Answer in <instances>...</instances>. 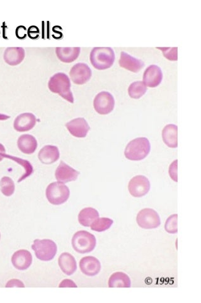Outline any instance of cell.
Listing matches in <instances>:
<instances>
[{
	"label": "cell",
	"instance_id": "obj_3",
	"mask_svg": "<svg viewBox=\"0 0 201 303\" xmlns=\"http://www.w3.org/2000/svg\"><path fill=\"white\" fill-rule=\"evenodd\" d=\"M150 149L149 140L146 138H138L133 139L127 145L124 155L129 160L140 161L149 155Z\"/></svg>",
	"mask_w": 201,
	"mask_h": 303
},
{
	"label": "cell",
	"instance_id": "obj_34",
	"mask_svg": "<svg viewBox=\"0 0 201 303\" xmlns=\"http://www.w3.org/2000/svg\"><path fill=\"white\" fill-rule=\"evenodd\" d=\"M60 287H77L75 283L70 279H65L60 284Z\"/></svg>",
	"mask_w": 201,
	"mask_h": 303
},
{
	"label": "cell",
	"instance_id": "obj_19",
	"mask_svg": "<svg viewBox=\"0 0 201 303\" xmlns=\"http://www.w3.org/2000/svg\"><path fill=\"white\" fill-rule=\"evenodd\" d=\"M59 149L55 146L47 145L42 147L39 153L38 157L41 163L46 165L52 164L60 159Z\"/></svg>",
	"mask_w": 201,
	"mask_h": 303
},
{
	"label": "cell",
	"instance_id": "obj_11",
	"mask_svg": "<svg viewBox=\"0 0 201 303\" xmlns=\"http://www.w3.org/2000/svg\"><path fill=\"white\" fill-rule=\"evenodd\" d=\"M66 127L71 135L78 138H85L91 129L84 118H75L68 122Z\"/></svg>",
	"mask_w": 201,
	"mask_h": 303
},
{
	"label": "cell",
	"instance_id": "obj_10",
	"mask_svg": "<svg viewBox=\"0 0 201 303\" xmlns=\"http://www.w3.org/2000/svg\"><path fill=\"white\" fill-rule=\"evenodd\" d=\"M91 68L83 63H78L73 66L70 72L71 80L78 85L87 83L92 78Z\"/></svg>",
	"mask_w": 201,
	"mask_h": 303
},
{
	"label": "cell",
	"instance_id": "obj_2",
	"mask_svg": "<svg viewBox=\"0 0 201 303\" xmlns=\"http://www.w3.org/2000/svg\"><path fill=\"white\" fill-rule=\"evenodd\" d=\"M90 60L96 69H107L112 67L114 62V52L110 47H96L92 50Z\"/></svg>",
	"mask_w": 201,
	"mask_h": 303
},
{
	"label": "cell",
	"instance_id": "obj_28",
	"mask_svg": "<svg viewBox=\"0 0 201 303\" xmlns=\"http://www.w3.org/2000/svg\"><path fill=\"white\" fill-rule=\"evenodd\" d=\"M0 188L3 194L5 196H11L15 192L14 182L9 176H5L0 181Z\"/></svg>",
	"mask_w": 201,
	"mask_h": 303
},
{
	"label": "cell",
	"instance_id": "obj_13",
	"mask_svg": "<svg viewBox=\"0 0 201 303\" xmlns=\"http://www.w3.org/2000/svg\"><path fill=\"white\" fill-rule=\"evenodd\" d=\"M163 79L162 71L158 66L152 65L145 70L143 74V83L149 88H156L159 86Z\"/></svg>",
	"mask_w": 201,
	"mask_h": 303
},
{
	"label": "cell",
	"instance_id": "obj_32",
	"mask_svg": "<svg viewBox=\"0 0 201 303\" xmlns=\"http://www.w3.org/2000/svg\"><path fill=\"white\" fill-rule=\"evenodd\" d=\"M177 164H178V160H175L174 162L171 163L169 168V174H170V178L176 183L178 182V175H177Z\"/></svg>",
	"mask_w": 201,
	"mask_h": 303
},
{
	"label": "cell",
	"instance_id": "obj_29",
	"mask_svg": "<svg viewBox=\"0 0 201 303\" xmlns=\"http://www.w3.org/2000/svg\"><path fill=\"white\" fill-rule=\"evenodd\" d=\"M113 221L108 218H98L92 223L91 228L92 231L101 233L108 230L112 225Z\"/></svg>",
	"mask_w": 201,
	"mask_h": 303
},
{
	"label": "cell",
	"instance_id": "obj_31",
	"mask_svg": "<svg viewBox=\"0 0 201 303\" xmlns=\"http://www.w3.org/2000/svg\"><path fill=\"white\" fill-rule=\"evenodd\" d=\"M161 50L163 52L164 56L166 59L173 60V61H176L178 59L177 57V48H157Z\"/></svg>",
	"mask_w": 201,
	"mask_h": 303
},
{
	"label": "cell",
	"instance_id": "obj_12",
	"mask_svg": "<svg viewBox=\"0 0 201 303\" xmlns=\"http://www.w3.org/2000/svg\"><path fill=\"white\" fill-rule=\"evenodd\" d=\"M80 173L62 161L55 170V176L56 180L60 183H68L76 181Z\"/></svg>",
	"mask_w": 201,
	"mask_h": 303
},
{
	"label": "cell",
	"instance_id": "obj_5",
	"mask_svg": "<svg viewBox=\"0 0 201 303\" xmlns=\"http://www.w3.org/2000/svg\"><path fill=\"white\" fill-rule=\"evenodd\" d=\"M32 248L35 252L37 258L43 262L53 259L58 251L57 245L50 239H36Z\"/></svg>",
	"mask_w": 201,
	"mask_h": 303
},
{
	"label": "cell",
	"instance_id": "obj_27",
	"mask_svg": "<svg viewBox=\"0 0 201 303\" xmlns=\"http://www.w3.org/2000/svg\"><path fill=\"white\" fill-rule=\"evenodd\" d=\"M147 91V86H145L143 82L141 81L134 82L129 86L128 88L129 95L133 99L140 98L146 93Z\"/></svg>",
	"mask_w": 201,
	"mask_h": 303
},
{
	"label": "cell",
	"instance_id": "obj_33",
	"mask_svg": "<svg viewBox=\"0 0 201 303\" xmlns=\"http://www.w3.org/2000/svg\"><path fill=\"white\" fill-rule=\"evenodd\" d=\"M6 287H25L24 284L18 279H12L6 284Z\"/></svg>",
	"mask_w": 201,
	"mask_h": 303
},
{
	"label": "cell",
	"instance_id": "obj_20",
	"mask_svg": "<svg viewBox=\"0 0 201 303\" xmlns=\"http://www.w3.org/2000/svg\"><path fill=\"white\" fill-rule=\"evenodd\" d=\"M58 263L63 272L69 276L73 275L77 269L75 258L68 252H63L60 255Z\"/></svg>",
	"mask_w": 201,
	"mask_h": 303
},
{
	"label": "cell",
	"instance_id": "obj_22",
	"mask_svg": "<svg viewBox=\"0 0 201 303\" xmlns=\"http://www.w3.org/2000/svg\"><path fill=\"white\" fill-rule=\"evenodd\" d=\"M178 127L174 124L166 125L163 129L162 138L164 143L171 148L178 147Z\"/></svg>",
	"mask_w": 201,
	"mask_h": 303
},
{
	"label": "cell",
	"instance_id": "obj_7",
	"mask_svg": "<svg viewBox=\"0 0 201 303\" xmlns=\"http://www.w3.org/2000/svg\"><path fill=\"white\" fill-rule=\"evenodd\" d=\"M136 221L140 228L144 229H157L160 225L159 215L153 209L145 208L138 213Z\"/></svg>",
	"mask_w": 201,
	"mask_h": 303
},
{
	"label": "cell",
	"instance_id": "obj_14",
	"mask_svg": "<svg viewBox=\"0 0 201 303\" xmlns=\"http://www.w3.org/2000/svg\"><path fill=\"white\" fill-rule=\"evenodd\" d=\"M36 116L31 113H22L15 118L14 127L19 133L27 132L33 129L36 124Z\"/></svg>",
	"mask_w": 201,
	"mask_h": 303
},
{
	"label": "cell",
	"instance_id": "obj_9",
	"mask_svg": "<svg viewBox=\"0 0 201 303\" xmlns=\"http://www.w3.org/2000/svg\"><path fill=\"white\" fill-rule=\"evenodd\" d=\"M128 189L131 196L135 197H141L149 192L150 189V181L144 175L135 176L129 181Z\"/></svg>",
	"mask_w": 201,
	"mask_h": 303
},
{
	"label": "cell",
	"instance_id": "obj_17",
	"mask_svg": "<svg viewBox=\"0 0 201 303\" xmlns=\"http://www.w3.org/2000/svg\"><path fill=\"white\" fill-rule=\"evenodd\" d=\"M119 62L121 67L134 73L138 72L145 67L144 62L141 60L136 59L124 52H121Z\"/></svg>",
	"mask_w": 201,
	"mask_h": 303
},
{
	"label": "cell",
	"instance_id": "obj_26",
	"mask_svg": "<svg viewBox=\"0 0 201 303\" xmlns=\"http://www.w3.org/2000/svg\"><path fill=\"white\" fill-rule=\"evenodd\" d=\"M0 156H1L3 159H9L14 161L15 162L18 163V164H19L21 166H22V167L24 168V174H23L19 179H18V183H20V182H22L23 180H25V179H27L29 176H31L32 174H33L34 172L33 167V165H31V163L28 162V161L5 154H0Z\"/></svg>",
	"mask_w": 201,
	"mask_h": 303
},
{
	"label": "cell",
	"instance_id": "obj_30",
	"mask_svg": "<svg viewBox=\"0 0 201 303\" xmlns=\"http://www.w3.org/2000/svg\"><path fill=\"white\" fill-rule=\"evenodd\" d=\"M177 222H178V215L177 214L170 216L168 219L166 220L165 224V231L169 234H177L178 233Z\"/></svg>",
	"mask_w": 201,
	"mask_h": 303
},
{
	"label": "cell",
	"instance_id": "obj_25",
	"mask_svg": "<svg viewBox=\"0 0 201 303\" xmlns=\"http://www.w3.org/2000/svg\"><path fill=\"white\" fill-rule=\"evenodd\" d=\"M99 218V213L93 208H85L78 215L79 223L84 226H91L94 221Z\"/></svg>",
	"mask_w": 201,
	"mask_h": 303
},
{
	"label": "cell",
	"instance_id": "obj_21",
	"mask_svg": "<svg viewBox=\"0 0 201 303\" xmlns=\"http://www.w3.org/2000/svg\"><path fill=\"white\" fill-rule=\"evenodd\" d=\"M38 145L35 137L30 134H23L20 136L17 141L18 148L23 154L27 155L33 154L36 152Z\"/></svg>",
	"mask_w": 201,
	"mask_h": 303
},
{
	"label": "cell",
	"instance_id": "obj_24",
	"mask_svg": "<svg viewBox=\"0 0 201 303\" xmlns=\"http://www.w3.org/2000/svg\"><path fill=\"white\" fill-rule=\"evenodd\" d=\"M131 286V282L130 278L128 275L121 271L113 273L110 276L109 280H108V287L110 288H120V287H124V288H129Z\"/></svg>",
	"mask_w": 201,
	"mask_h": 303
},
{
	"label": "cell",
	"instance_id": "obj_1",
	"mask_svg": "<svg viewBox=\"0 0 201 303\" xmlns=\"http://www.w3.org/2000/svg\"><path fill=\"white\" fill-rule=\"evenodd\" d=\"M48 87L52 93L59 94L71 104L74 103V97L71 91L70 78L64 73H57L50 78Z\"/></svg>",
	"mask_w": 201,
	"mask_h": 303
},
{
	"label": "cell",
	"instance_id": "obj_4",
	"mask_svg": "<svg viewBox=\"0 0 201 303\" xmlns=\"http://www.w3.org/2000/svg\"><path fill=\"white\" fill-rule=\"evenodd\" d=\"M96 238L93 234L85 231H78L72 238V246L75 251L80 254H89L96 246Z\"/></svg>",
	"mask_w": 201,
	"mask_h": 303
},
{
	"label": "cell",
	"instance_id": "obj_16",
	"mask_svg": "<svg viewBox=\"0 0 201 303\" xmlns=\"http://www.w3.org/2000/svg\"><path fill=\"white\" fill-rule=\"evenodd\" d=\"M80 268L81 272L87 276H93L99 274L101 270V263L94 257H85L80 260Z\"/></svg>",
	"mask_w": 201,
	"mask_h": 303
},
{
	"label": "cell",
	"instance_id": "obj_8",
	"mask_svg": "<svg viewBox=\"0 0 201 303\" xmlns=\"http://www.w3.org/2000/svg\"><path fill=\"white\" fill-rule=\"evenodd\" d=\"M114 97L108 92L102 91L95 97L94 109L100 115H107L111 113L114 109Z\"/></svg>",
	"mask_w": 201,
	"mask_h": 303
},
{
	"label": "cell",
	"instance_id": "obj_35",
	"mask_svg": "<svg viewBox=\"0 0 201 303\" xmlns=\"http://www.w3.org/2000/svg\"><path fill=\"white\" fill-rule=\"evenodd\" d=\"M5 152H6V149H5V146H4V145L0 143V154H5ZM3 159H3V158L1 156H0V162H2Z\"/></svg>",
	"mask_w": 201,
	"mask_h": 303
},
{
	"label": "cell",
	"instance_id": "obj_37",
	"mask_svg": "<svg viewBox=\"0 0 201 303\" xmlns=\"http://www.w3.org/2000/svg\"><path fill=\"white\" fill-rule=\"evenodd\" d=\"M0 239H1V234H0Z\"/></svg>",
	"mask_w": 201,
	"mask_h": 303
},
{
	"label": "cell",
	"instance_id": "obj_36",
	"mask_svg": "<svg viewBox=\"0 0 201 303\" xmlns=\"http://www.w3.org/2000/svg\"><path fill=\"white\" fill-rule=\"evenodd\" d=\"M10 118V117L9 115L2 114V113H0V120H6L9 119Z\"/></svg>",
	"mask_w": 201,
	"mask_h": 303
},
{
	"label": "cell",
	"instance_id": "obj_15",
	"mask_svg": "<svg viewBox=\"0 0 201 303\" xmlns=\"http://www.w3.org/2000/svg\"><path fill=\"white\" fill-rule=\"evenodd\" d=\"M12 263L18 270H27L33 263V256L27 250H18L13 255Z\"/></svg>",
	"mask_w": 201,
	"mask_h": 303
},
{
	"label": "cell",
	"instance_id": "obj_6",
	"mask_svg": "<svg viewBox=\"0 0 201 303\" xmlns=\"http://www.w3.org/2000/svg\"><path fill=\"white\" fill-rule=\"evenodd\" d=\"M46 195L50 204L60 205L68 201L70 191L65 184L59 182L50 184L46 189Z\"/></svg>",
	"mask_w": 201,
	"mask_h": 303
},
{
	"label": "cell",
	"instance_id": "obj_23",
	"mask_svg": "<svg viewBox=\"0 0 201 303\" xmlns=\"http://www.w3.org/2000/svg\"><path fill=\"white\" fill-rule=\"evenodd\" d=\"M80 50L79 47H73V48L58 47L55 48V54L58 59L62 62L71 63L78 59L80 54Z\"/></svg>",
	"mask_w": 201,
	"mask_h": 303
},
{
	"label": "cell",
	"instance_id": "obj_18",
	"mask_svg": "<svg viewBox=\"0 0 201 303\" xmlns=\"http://www.w3.org/2000/svg\"><path fill=\"white\" fill-rule=\"evenodd\" d=\"M25 56V49L21 47H10L5 49L4 58L7 64L15 66L22 63Z\"/></svg>",
	"mask_w": 201,
	"mask_h": 303
}]
</instances>
